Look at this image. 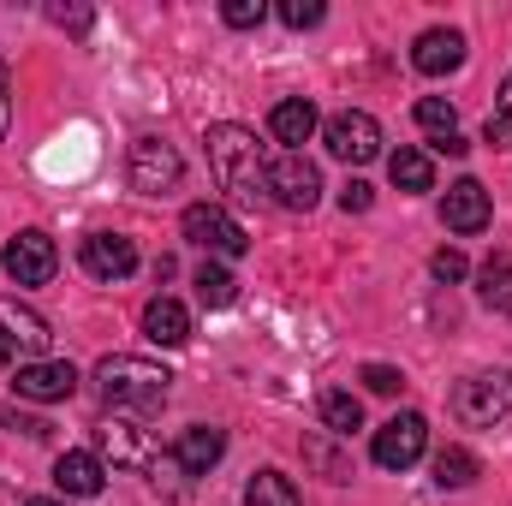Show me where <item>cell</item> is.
Here are the masks:
<instances>
[{"label":"cell","instance_id":"6da1fadb","mask_svg":"<svg viewBox=\"0 0 512 506\" xmlns=\"http://www.w3.org/2000/svg\"><path fill=\"white\" fill-rule=\"evenodd\" d=\"M209 167H215V185H221L233 203L256 209V203L268 197V161H262L256 131H245V126H209Z\"/></svg>","mask_w":512,"mask_h":506},{"label":"cell","instance_id":"7a4b0ae2","mask_svg":"<svg viewBox=\"0 0 512 506\" xmlns=\"http://www.w3.org/2000/svg\"><path fill=\"white\" fill-rule=\"evenodd\" d=\"M96 381H102V399L126 405V411H155L173 393V376L161 364H149V358H102Z\"/></svg>","mask_w":512,"mask_h":506},{"label":"cell","instance_id":"3957f363","mask_svg":"<svg viewBox=\"0 0 512 506\" xmlns=\"http://www.w3.org/2000/svg\"><path fill=\"white\" fill-rule=\"evenodd\" d=\"M453 417L465 429H495L512 417V370H483V376L459 381L453 393Z\"/></svg>","mask_w":512,"mask_h":506},{"label":"cell","instance_id":"277c9868","mask_svg":"<svg viewBox=\"0 0 512 506\" xmlns=\"http://www.w3.org/2000/svg\"><path fill=\"white\" fill-rule=\"evenodd\" d=\"M179 227H185V239H191L197 251H209V256H245V251H251L245 227H239L221 203H191Z\"/></svg>","mask_w":512,"mask_h":506},{"label":"cell","instance_id":"5b68a950","mask_svg":"<svg viewBox=\"0 0 512 506\" xmlns=\"http://www.w3.org/2000/svg\"><path fill=\"white\" fill-rule=\"evenodd\" d=\"M179 179H185V161H179L173 143H161V137H137V143H131V191L167 197Z\"/></svg>","mask_w":512,"mask_h":506},{"label":"cell","instance_id":"8992f818","mask_svg":"<svg viewBox=\"0 0 512 506\" xmlns=\"http://www.w3.org/2000/svg\"><path fill=\"white\" fill-rule=\"evenodd\" d=\"M322 137H328V155H334V161H352V167H370V161L382 155V126H376L364 108L334 114V120L322 126Z\"/></svg>","mask_w":512,"mask_h":506},{"label":"cell","instance_id":"52a82bcc","mask_svg":"<svg viewBox=\"0 0 512 506\" xmlns=\"http://www.w3.org/2000/svg\"><path fill=\"white\" fill-rule=\"evenodd\" d=\"M423 447H429V423L417 417V411H399V417H387L382 429H376V465L382 471H411L417 459H423Z\"/></svg>","mask_w":512,"mask_h":506},{"label":"cell","instance_id":"ba28073f","mask_svg":"<svg viewBox=\"0 0 512 506\" xmlns=\"http://www.w3.org/2000/svg\"><path fill=\"white\" fill-rule=\"evenodd\" d=\"M268 197L280 203V209H316V197H322V173H316V161H304L298 149H286L274 167H268Z\"/></svg>","mask_w":512,"mask_h":506},{"label":"cell","instance_id":"9c48e42d","mask_svg":"<svg viewBox=\"0 0 512 506\" xmlns=\"http://www.w3.org/2000/svg\"><path fill=\"white\" fill-rule=\"evenodd\" d=\"M0 262H6V274L18 280V286H48L54 280V268H60V251H54V239L48 233H12L6 239V251H0Z\"/></svg>","mask_w":512,"mask_h":506},{"label":"cell","instance_id":"30bf717a","mask_svg":"<svg viewBox=\"0 0 512 506\" xmlns=\"http://www.w3.org/2000/svg\"><path fill=\"white\" fill-rule=\"evenodd\" d=\"M12 387H18V399L60 405V399H72V393H78V370H72V364H60V358H42V364H24Z\"/></svg>","mask_w":512,"mask_h":506},{"label":"cell","instance_id":"8fae6325","mask_svg":"<svg viewBox=\"0 0 512 506\" xmlns=\"http://www.w3.org/2000/svg\"><path fill=\"white\" fill-rule=\"evenodd\" d=\"M411 66H417L423 78H447V72H459V66H465V30H447V24L423 30L417 48H411Z\"/></svg>","mask_w":512,"mask_h":506},{"label":"cell","instance_id":"7c38bea8","mask_svg":"<svg viewBox=\"0 0 512 506\" xmlns=\"http://www.w3.org/2000/svg\"><path fill=\"white\" fill-rule=\"evenodd\" d=\"M96 459H114V465H131V471H155V447H149V435L137 429V423H102L96 429Z\"/></svg>","mask_w":512,"mask_h":506},{"label":"cell","instance_id":"4fadbf2b","mask_svg":"<svg viewBox=\"0 0 512 506\" xmlns=\"http://www.w3.org/2000/svg\"><path fill=\"white\" fill-rule=\"evenodd\" d=\"M489 191L477 185V179H459V185H447V197H441V221L453 227V233H483L489 227Z\"/></svg>","mask_w":512,"mask_h":506},{"label":"cell","instance_id":"5bb4252c","mask_svg":"<svg viewBox=\"0 0 512 506\" xmlns=\"http://www.w3.org/2000/svg\"><path fill=\"white\" fill-rule=\"evenodd\" d=\"M84 268L96 280H126L131 268H137V245L120 239V233H90L84 239Z\"/></svg>","mask_w":512,"mask_h":506},{"label":"cell","instance_id":"9a60e30c","mask_svg":"<svg viewBox=\"0 0 512 506\" xmlns=\"http://www.w3.org/2000/svg\"><path fill=\"white\" fill-rule=\"evenodd\" d=\"M221 453H227V435L209 429V423H191V429L179 435V447H173L179 471H191V477H209V471L221 465Z\"/></svg>","mask_w":512,"mask_h":506},{"label":"cell","instance_id":"2e32d148","mask_svg":"<svg viewBox=\"0 0 512 506\" xmlns=\"http://www.w3.org/2000/svg\"><path fill=\"white\" fill-rule=\"evenodd\" d=\"M143 340L155 346H185L191 340V310L179 298H149L143 304Z\"/></svg>","mask_w":512,"mask_h":506},{"label":"cell","instance_id":"e0dca14e","mask_svg":"<svg viewBox=\"0 0 512 506\" xmlns=\"http://www.w3.org/2000/svg\"><path fill=\"white\" fill-rule=\"evenodd\" d=\"M54 483H60V495L90 501V495H102L108 471H102V459H96V453H60V459H54Z\"/></svg>","mask_w":512,"mask_h":506},{"label":"cell","instance_id":"ac0fdd59","mask_svg":"<svg viewBox=\"0 0 512 506\" xmlns=\"http://www.w3.org/2000/svg\"><path fill=\"white\" fill-rule=\"evenodd\" d=\"M268 131H274V143L298 149V143H310V131H316V108H310L304 96H286V102H274V114H268Z\"/></svg>","mask_w":512,"mask_h":506},{"label":"cell","instance_id":"d6986e66","mask_svg":"<svg viewBox=\"0 0 512 506\" xmlns=\"http://www.w3.org/2000/svg\"><path fill=\"white\" fill-rule=\"evenodd\" d=\"M0 328L12 334V346H30V352H48V340H54V328L36 310H24L18 298H0Z\"/></svg>","mask_w":512,"mask_h":506},{"label":"cell","instance_id":"ffe728a7","mask_svg":"<svg viewBox=\"0 0 512 506\" xmlns=\"http://www.w3.org/2000/svg\"><path fill=\"white\" fill-rule=\"evenodd\" d=\"M387 173H393L399 191H435V161L423 149H393L387 155Z\"/></svg>","mask_w":512,"mask_h":506},{"label":"cell","instance_id":"44dd1931","mask_svg":"<svg viewBox=\"0 0 512 506\" xmlns=\"http://www.w3.org/2000/svg\"><path fill=\"white\" fill-rule=\"evenodd\" d=\"M477 477H483L477 453H465V447H441V453H435V483H441V489H471Z\"/></svg>","mask_w":512,"mask_h":506},{"label":"cell","instance_id":"7402d4cb","mask_svg":"<svg viewBox=\"0 0 512 506\" xmlns=\"http://www.w3.org/2000/svg\"><path fill=\"white\" fill-rule=\"evenodd\" d=\"M245 506H304V501H298L292 477H280V471H256L251 483H245Z\"/></svg>","mask_w":512,"mask_h":506},{"label":"cell","instance_id":"603a6c76","mask_svg":"<svg viewBox=\"0 0 512 506\" xmlns=\"http://www.w3.org/2000/svg\"><path fill=\"white\" fill-rule=\"evenodd\" d=\"M322 423H328L334 435H352V429H364V405H358V393H340V387H328V393H322Z\"/></svg>","mask_w":512,"mask_h":506},{"label":"cell","instance_id":"cb8c5ba5","mask_svg":"<svg viewBox=\"0 0 512 506\" xmlns=\"http://www.w3.org/2000/svg\"><path fill=\"white\" fill-rule=\"evenodd\" d=\"M197 298H203L209 310H227V304L239 298V280H233L221 262H203V268H197Z\"/></svg>","mask_w":512,"mask_h":506},{"label":"cell","instance_id":"d4e9b609","mask_svg":"<svg viewBox=\"0 0 512 506\" xmlns=\"http://www.w3.org/2000/svg\"><path fill=\"white\" fill-rule=\"evenodd\" d=\"M417 126L435 131V137H459V108H453L447 96H423V102H417Z\"/></svg>","mask_w":512,"mask_h":506},{"label":"cell","instance_id":"484cf974","mask_svg":"<svg viewBox=\"0 0 512 506\" xmlns=\"http://www.w3.org/2000/svg\"><path fill=\"white\" fill-rule=\"evenodd\" d=\"M477 280H483L477 292H483L489 304H501V298L512 292V256H507V251H495L489 262H483V274H477Z\"/></svg>","mask_w":512,"mask_h":506},{"label":"cell","instance_id":"4316f807","mask_svg":"<svg viewBox=\"0 0 512 506\" xmlns=\"http://www.w3.org/2000/svg\"><path fill=\"white\" fill-rule=\"evenodd\" d=\"M221 18H227L233 30H256V24L268 18V6H262V0H227V6H221Z\"/></svg>","mask_w":512,"mask_h":506},{"label":"cell","instance_id":"83f0119b","mask_svg":"<svg viewBox=\"0 0 512 506\" xmlns=\"http://www.w3.org/2000/svg\"><path fill=\"white\" fill-rule=\"evenodd\" d=\"M280 18H286L292 30H310V24H322V0H286Z\"/></svg>","mask_w":512,"mask_h":506},{"label":"cell","instance_id":"f1b7e54d","mask_svg":"<svg viewBox=\"0 0 512 506\" xmlns=\"http://www.w3.org/2000/svg\"><path fill=\"white\" fill-rule=\"evenodd\" d=\"M364 387H370V393H382V399H393V393L405 387V376H399L393 364H370V370H364Z\"/></svg>","mask_w":512,"mask_h":506},{"label":"cell","instance_id":"f546056e","mask_svg":"<svg viewBox=\"0 0 512 506\" xmlns=\"http://www.w3.org/2000/svg\"><path fill=\"white\" fill-rule=\"evenodd\" d=\"M48 18H54L60 30H90V24H96V12H90V6H60V0L48 6Z\"/></svg>","mask_w":512,"mask_h":506},{"label":"cell","instance_id":"4dcf8cb0","mask_svg":"<svg viewBox=\"0 0 512 506\" xmlns=\"http://www.w3.org/2000/svg\"><path fill=\"white\" fill-rule=\"evenodd\" d=\"M370 203H376V191H370V185H364V179H352V185H346V191H340V209H346V215H364V209H370Z\"/></svg>","mask_w":512,"mask_h":506},{"label":"cell","instance_id":"1f68e13d","mask_svg":"<svg viewBox=\"0 0 512 506\" xmlns=\"http://www.w3.org/2000/svg\"><path fill=\"white\" fill-rule=\"evenodd\" d=\"M429 268H435V280H465V256L459 251H435Z\"/></svg>","mask_w":512,"mask_h":506},{"label":"cell","instance_id":"d6a6232c","mask_svg":"<svg viewBox=\"0 0 512 506\" xmlns=\"http://www.w3.org/2000/svg\"><path fill=\"white\" fill-rule=\"evenodd\" d=\"M6 126H12V72L0 66V137H6Z\"/></svg>","mask_w":512,"mask_h":506},{"label":"cell","instance_id":"836d02e7","mask_svg":"<svg viewBox=\"0 0 512 506\" xmlns=\"http://www.w3.org/2000/svg\"><path fill=\"white\" fill-rule=\"evenodd\" d=\"M0 423H6V429H24V435H42V429H48V423H36V417H18L12 405L0 411Z\"/></svg>","mask_w":512,"mask_h":506},{"label":"cell","instance_id":"e575fe53","mask_svg":"<svg viewBox=\"0 0 512 506\" xmlns=\"http://www.w3.org/2000/svg\"><path fill=\"white\" fill-rule=\"evenodd\" d=\"M501 126H507V137H512V72L501 78V114H495Z\"/></svg>","mask_w":512,"mask_h":506},{"label":"cell","instance_id":"d590c367","mask_svg":"<svg viewBox=\"0 0 512 506\" xmlns=\"http://www.w3.org/2000/svg\"><path fill=\"white\" fill-rule=\"evenodd\" d=\"M465 149H471L465 137H435V155H465Z\"/></svg>","mask_w":512,"mask_h":506},{"label":"cell","instance_id":"8d00e7d4","mask_svg":"<svg viewBox=\"0 0 512 506\" xmlns=\"http://www.w3.org/2000/svg\"><path fill=\"white\" fill-rule=\"evenodd\" d=\"M12 358H18V346H12V334H6V328H0V370H6V364H12Z\"/></svg>","mask_w":512,"mask_h":506},{"label":"cell","instance_id":"74e56055","mask_svg":"<svg viewBox=\"0 0 512 506\" xmlns=\"http://www.w3.org/2000/svg\"><path fill=\"white\" fill-rule=\"evenodd\" d=\"M24 506H66V501H24Z\"/></svg>","mask_w":512,"mask_h":506}]
</instances>
